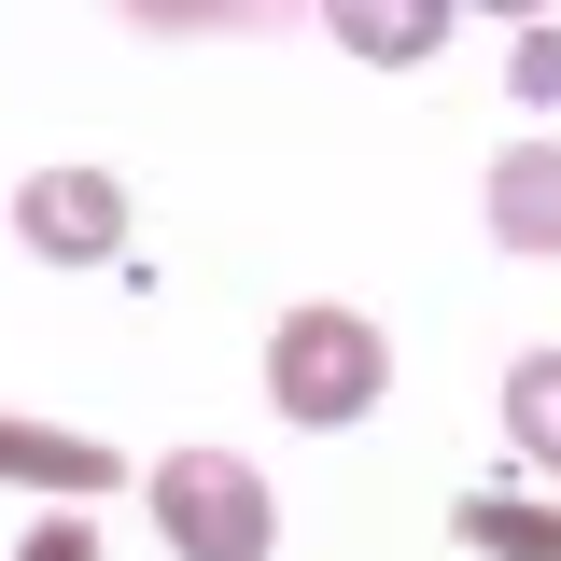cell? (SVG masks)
I'll use <instances>...</instances> for the list:
<instances>
[{
    "instance_id": "7c38bea8",
    "label": "cell",
    "mask_w": 561,
    "mask_h": 561,
    "mask_svg": "<svg viewBox=\"0 0 561 561\" xmlns=\"http://www.w3.org/2000/svg\"><path fill=\"white\" fill-rule=\"evenodd\" d=\"M478 14H519V28H534V14H548V0H478Z\"/></svg>"
},
{
    "instance_id": "6da1fadb",
    "label": "cell",
    "mask_w": 561,
    "mask_h": 561,
    "mask_svg": "<svg viewBox=\"0 0 561 561\" xmlns=\"http://www.w3.org/2000/svg\"><path fill=\"white\" fill-rule=\"evenodd\" d=\"M393 393V337L365 323V309H280L267 337V408L309 421V435H337V421H365Z\"/></svg>"
},
{
    "instance_id": "7a4b0ae2",
    "label": "cell",
    "mask_w": 561,
    "mask_h": 561,
    "mask_svg": "<svg viewBox=\"0 0 561 561\" xmlns=\"http://www.w3.org/2000/svg\"><path fill=\"white\" fill-rule=\"evenodd\" d=\"M154 534L183 561H267L280 505H267V478H253L239 449H169V463H154Z\"/></svg>"
},
{
    "instance_id": "3957f363",
    "label": "cell",
    "mask_w": 561,
    "mask_h": 561,
    "mask_svg": "<svg viewBox=\"0 0 561 561\" xmlns=\"http://www.w3.org/2000/svg\"><path fill=\"white\" fill-rule=\"evenodd\" d=\"M14 239L43 267H113L127 253V183L113 169H28L14 183Z\"/></svg>"
},
{
    "instance_id": "9c48e42d",
    "label": "cell",
    "mask_w": 561,
    "mask_h": 561,
    "mask_svg": "<svg viewBox=\"0 0 561 561\" xmlns=\"http://www.w3.org/2000/svg\"><path fill=\"white\" fill-rule=\"evenodd\" d=\"M140 28H267L280 0H127Z\"/></svg>"
},
{
    "instance_id": "5b68a950",
    "label": "cell",
    "mask_w": 561,
    "mask_h": 561,
    "mask_svg": "<svg viewBox=\"0 0 561 561\" xmlns=\"http://www.w3.org/2000/svg\"><path fill=\"white\" fill-rule=\"evenodd\" d=\"M449 14H463V0H323L337 57H365V70H421L449 43Z\"/></svg>"
},
{
    "instance_id": "ba28073f",
    "label": "cell",
    "mask_w": 561,
    "mask_h": 561,
    "mask_svg": "<svg viewBox=\"0 0 561 561\" xmlns=\"http://www.w3.org/2000/svg\"><path fill=\"white\" fill-rule=\"evenodd\" d=\"M505 435H519V463L561 478V351H519L505 365Z\"/></svg>"
},
{
    "instance_id": "277c9868",
    "label": "cell",
    "mask_w": 561,
    "mask_h": 561,
    "mask_svg": "<svg viewBox=\"0 0 561 561\" xmlns=\"http://www.w3.org/2000/svg\"><path fill=\"white\" fill-rule=\"evenodd\" d=\"M491 239L505 253H561V140H505L491 154Z\"/></svg>"
},
{
    "instance_id": "8992f818",
    "label": "cell",
    "mask_w": 561,
    "mask_h": 561,
    "mask_svg": "<svg viewBox=\"0 0 561 561\" xmlns=\"http://www.w3.org/2000/svg\"><path fill=\"white\" fill-rule=\"evenodd\" d=\"M0 478L84 505V491H113V449H99V435H57V421H0Z\"/></svg>"
},
{
    "instance_id": "8fae6325",
    "label": "cell",
    "mask_w": 561,
    "mask_h": 561,
    "mask_svg": "<svg viewBox=\"0 0 561 561\" xmlns=\"http://www.w3.org/2000/svg\"><path fill=\"white\" fill-rule=\"evenodd\" d=\"M14 561H99V519H70V505H57V519H43V534H28Z\"/></svg>"
},
{
    "instance_id": "30bf717a",
    "label": "cell",
    "mask_w": 561,
    "mask_h": 561,
    "mask_svg": "<svg viewBox=\"0 0 561 561\" xmlns=\"http://www.w3.org/2000/svg\"><path fill=\"white\" fill-rule=\"evenodd\" d=\"M505 84H519V99H561V28H548V14L519 28V57H505Z\"/></svg>"
},
{
    "instance_id": "52a82bcc",
    "label": "cell",
    "mask_w": 561,
    "mask_h": 561,
    "mask_svg": "<svg viewBox=\"0 0 561 561\" xmlns=\"http://www.w3.org/2000/svg\"><path fill=\"white\" fill-rule=\"evenodd\" d=\"M449 534L478 561H561V505H519V491H463L449 505Z\"/></svg>"
}]
</instances>
